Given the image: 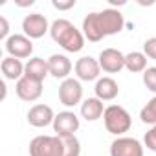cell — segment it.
Returning <instances> with one entry per match:
<instances>
[{"instance_id": "1", "label": "cell", "mask_w": 156, "mask_h": 156, "mask_svg": "<svg viewBox=\"0 0 156 156\" xmlns=\"http://www.w3.org/2000/svg\"><path fill=\"white\" fill-rule=\"evenodd\" d=\"M125 17L118 9H103V11H92L83 20V35L90 42H99L108 35H116L123 30Z\"/></svg>"}, {"instance_id": "2", "label": "cell", "mask_w": 156, "mask_h": 156, "mask_svg": "<svg viewBox=\"0 0 156 156\" xmlns=\"http://www.w3.org/2000/svg\"><path fill=\"white\" fill-rule=\"evenodd\" d=\"M51 39L68 53H77L85 46V35L81 30H77L70 20L66 19H57L51 28H50Z\"/></svg>"}, {"instance_id": "3", "label": "cell", "mask_w": 156, "mask_h": 156, "mask_svg": "<svg viewBox=\"0 0 156 156\" xmlns=\"http://www.w3.org/2000/svg\"><path fill=\"white\" fill-rule=\"evenodd\" d=\"M103 123H105V129L114 134V136H121L125 132L130 130V125H132V118L130 114L119 107V105H108L105 108V114H103Z\"/></svg>"}, {"instance_id": "4", "label": "cell", "mask_w": 156, "mask_h": 156, "mask_svg": "<svg viewBox=\"0 0 156 156\" xmlns=\"http://www.w3.org/2000/svg\"><path fill=\"white\" fill-rule=\"evenodd\" d=\"M30 156H62L59 136H37L30 141Z\"/></svg>"}, {"instance_id": "5", "label": "cell", "mask_w": 156, "mask_h": 156, "mask_svg": "<svg viewBox=\"0 0 156 156\" xmlns=\"http://www.w3.org/2000/svg\"><path fill=\"white\" fill-rule=\"evenodd\" d=\"M81 99H83V87L79 79L68 77L59 85V101L64 107H75L81 103Z\"/></svg>"}, {"instance_id": "6", "label": "cell", "mask_w": 156, "mask_h": 156, "mask_svg": "<svg viewBox=\"0 0 156 156\" xmlns=\"http://www.w3.org/2000/svg\"><path fill=\"white\" fill-rule=\"evenodd\" d=\"M50 24H48V19L41 13H30L24 17L22 20V30H24V35L30 37L31 41L33 39H41L44 37L48 31H50Z\"/></svg>"}, {"instance_id": "7", "label": "cell", "mask_w": 156, "mask_h": 156, "mask_svg": "<svg viewBox=\"0 0 156 156\" xmlns=\"http://www.w3.org/2000/svg\"><path fill=\"white\" fill-rule=\"evenodd\" d=\"M110 156H143V145L136 138L119 136L110 143Z\"/></svg>"}, {"instance_id": "8", "label": "cell", "mask_w": 156, "mask_h": 156, "mask_svg": "<svg viewBox=\"0 0 156 156\" xmlns=\"http://www.w3.org/2000/svg\"><path fill=\"white\" fill-rule=\"evenodd\" d=\"M6 51L15 59H28L33 53V42L30 37L15 33L9 35V39L6 41Z\"/></svg>"}, {"instance_id": "9", "label": "cell", "mask_w": 156, "mask_h": 156, "mask_svg": "<svg viewBox=\"0 0 156 156\" xmlns=\"http://www.w3.org/2000/svg\"><path fill=\"white\" fill-rule=\"evenodd\" d=\"M79 118L75 116V112L72 110H64V112H59L55 114V119H53V130H55V136H72L79 130Z\"/></svg>"}, {"instance_id": "10", "label": "cell", "mask_w": 156, "mask_h": 156, "mask_svg": "<svg viewBox=\"0 0 156 156\" xmlns=\"http://www.w3.org/2000/svg\"><path fill=\"white\" fill-rule=\"evenodd\" d=\"M75 75L79 81H98L99 79V72H101V66H99V61L87 55V57H81L77 59L75 66Z\"/></svg>"}, {"instance_id": "11", "label": "cell", "mask_w": 156, "mask_h": 156, "mask_svg": "<svg viewBox=\"0 0 156 156\" xmlns=\"http://www.w3.org/2000/svg\"><path fill=\"white\" fill-rule=\"evenodd\" d=\"M99 66L107 73H118L125 68V55L116 48H105L99 53Z\"/></svg>"}, {"instance_id": "12", "label": "cell", "mask_w": 156, "mask_h": 156, "mask_svg": "<svg viewBox=\"0 0 156 156\" xmlns=\"http://www.w3.org/2000/svg\"><path fill=\"white\" fill-rule=\"evenodd\" d=\"M53 119H55V114L51 110L50 105H33L30 110H28V123L31 127H37V129H42V127H48V125H53Z\"/></svg>"}, {"instance_id": "13", "label": "cell", "mask_w": 156, "mask_h": 156, "mask_svg": "<svg viewBox=\"0 0 156 156\" xmlns=\"http://www.w3.org/2000/svg\"><path fill=\"white\" fill-rule=\"evenodd\" d=\"M15 92L17 96L22 99V101H37L41 96H42V83L39 81H33L30 77H22V79L17 81V87H15Z\"/></svg>"}, {"instance_id": "14", "label": "cell", "mask_w": 156, "mask_h": 156, "mask_svg": "<svg viewBox=\"0 0 156 156\" xmlns=\"http://www.w3.org/2000/svg\"><path fill=\"white\" fill-rule=\"evenodd\" d=\"M48 61V68H50V75H53L55 79H68V75L72 72V61L62 55V53H53L50 55Z\"/></svg>"}, {"instance_id": "15", "label": "cell", "mask_w": 156, "mask_h": 156, "mask_svg": "<svg viewBox=\"0 0 156 156\" xmlns=\"http://www.w3.org/2000/svg\"><path fill=\"white\" fill-rule=\"evenodd\" d=\"M94 92H96L98 99H101V101H112V99L118 98L119 87H118V83L112 79V77H99V79L96 81Z\"/></svg>"}, {"instance_id": "16", "label": "cell", "mask_w": 156, "mask_h": 156, "mask_svg": "<svg viewBox=\"0 0 156 156\" xmlns=\"http://www.w3.org/2000/svg\"><path fill=\"white\" fill-rule=\"evenodd\" d=\"M24 75L30 77L33 81L42 83L46 79V75H50V68H48V61H44L42 57H31L26 62V70Z\"/></svg>"}, {"instance_id": "17", "label": "cell", "mask_w": 156, "mask_h": 156, "mask_svg": "<svg viewBox=\"0 0 156 156\" xmlns=\"http://www.w3.org/2000/svg\"><path fill=\"white\" fill-rule=\"evenodd\" d=\"M0 68H2V73H4L6 79H9V81H19V79H22V77H24L26 64H24L20 59H15V57L8 55V57L2 59Z\"/></svg>"}, {"instance_id": "18", "label": "cell", "mask_w": 156, "mask_h": 156, "mask_svg": "<svg viewBox=\"0 0 156 156\" xmlns=\"http://www.w3.org/2000/svg\"><path fill=\"white\" fill-rule=\"evenodd\" d=\"M103 114H105V107L101 99L88 98L81 103V118H85L87 121H98Z\"/></svg>"}, {"instance_id": "19", "label": "cell", "mask_w": 156, "mask_h": 156, "mask_svg": "<svg viewBox=\"0 0 156 156\" xmlns=\"http://www.w3.org/2000/svg\"><path fill=\"white\" fill-rule=\"evenodd\" d=\"M125 68L132 73H140L147 70V55L143 51H130L125 55Z\"/></svg>"}, {"instance_id": "20", "label": "cell", "mask_w": 156, "mask_h": 156, "mask_svg": "<svg viewBox=\"0 0 156 156\" xmlns=\"http://www.w3.org/2000/svg\"><path fill=\"white\" fill-rule=\"evenodd\" d=\"M61 143H62V156H81V143L75 138V134L72 136H59Z\"/></svg>"}, {"instance_id": "21", "label": "cell", "mask_w": 156, "mask_h": 156, "mask_svg": "<svg viewBox=\"0 0 156 156\" xmlns=\"http://www.w3.org/2000/svg\"><path fill=\"white\" fill-rule=\"evenodd\" d=\"M140 119L145 125H156V96L147 101V105L140 112Z\"/></svg>"}, {"instance_id": "22", "label": "cell", "mask_w": 156, "mask_h": 156, "mask_svg": "<svg viewBox=\"0 0 156 156\" xmlns=\"http://www.w3.org/2000/svg\"><path fill=\"white\" fill-rule=\"evenodd\" d=\"M143 85L147 90L156 94V66H149L143 72Z\"/></svg>"}, {"instance_id": "23", "label": "cell", "mask_w": 156, "mask_h": 156, "mask_svg": "<svg viewBox=\"0 0 156 156\" xmlns=\"http://www.w3.org/2000/svg\"><path fill=\"white\" fill-rule=\"evenodd\" d=\"M143 143L149 151L156 152V125H152L147 132H145V138H143Z\"/></svg>"}, {"instance_id": "24", "label": "cell", "mask_w": 156, "mask_h": 156, "mask_svg": "<svg viewBox=\"0 0 156 156\" xmlns=\"http://www.w3.org/2000/svg\"><path fill=\"white\" fill-rule=\"evenodd\" d=\"M143 53H145L149 59L156 61V37H151V39H147V41L143 42Z\"/></svg>"}, {"instance_id": "25", "label": "cell", "mask_w": 156, "mask_h": 156, "mask_svg": "<svg viewBox=\"0 0 156 156\" xmlns=\"http://www.w3.org/2000/svg\"><path fill=\"white\" fill-rule=\"evenodd\" d=\"M51 6L59 11H66V9H72L75 6V0H53Z\"/></svg>"}, {"instance_id": "26", "label": "cell", "mask_w": 156, "mask_h": 156, "mask_svg": "<svg viewBox=\"0 0 156 156\" xmlns=\"http://www.w3.org/2000/svg\"><path fill=\"white\" fill-rule=\"evenodd\" d=\"M9 24H8V19L6 17H0V39L8 41L9 39Z\"/></svg>"}, {"instance_id": "27", "label": "cell", "mask_w": 156, "mask_h": 156, "mask_svg": "<svg viewBox=\"0 0 156 156\" xmlns=\"http://www.w3.org/2000/svg\"><path fill=\"white\" fill-rule=\"evenodd\" d=\"M17 4H19L20 8H26V6H31V4H33V0H30V2H17Z\"/></svg>"}]
</instances>
